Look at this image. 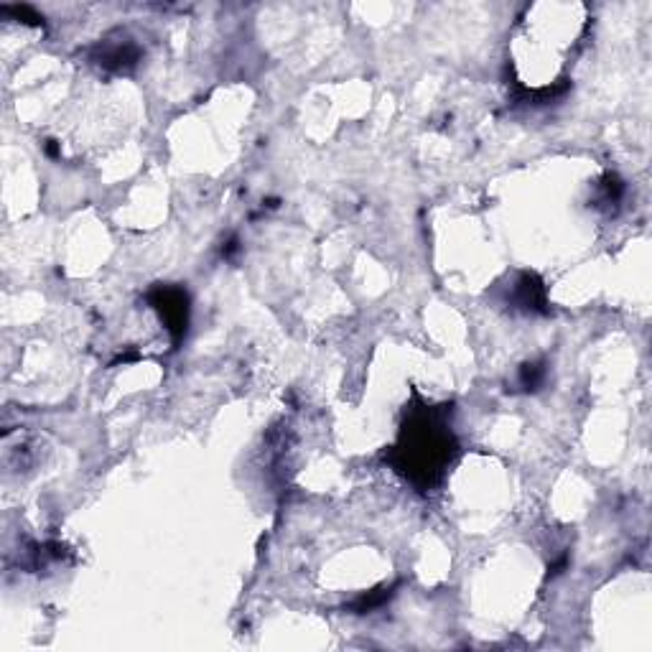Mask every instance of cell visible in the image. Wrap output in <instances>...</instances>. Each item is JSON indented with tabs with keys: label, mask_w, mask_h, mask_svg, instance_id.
I'll list each match as a JSON object with an SVG mask.
<instances>
[{
	"label": "cell",
	"mask_w": 652,
	"mask_h": 652,
	"mask_svg": "<svg viewBox=\"0 0 652 652\" xmlns=\"http://www.w3.org/2000/svg\"><path fill=\"white\" fill-rule=\"evenodd\" d=\"M540 375H543V370H540L538 365H525V370H523L525 388H530V385H533V390H535V385L540 383Z\"/></svg>",
	"instance_id": "cell-3"
},
{
	"label": "cell",
	"mask_w": 652,
	"mask_h": 652,
	"mask_svg": "<svg viewBox=\"0 0 652 652\" xmlns=\"http://www.w3.org/2000/svg\"><path fill=\"white\" fill-rule=\"evenodd\" d=\"M398 449V472L416 482L418 487H431L439 482L444 469L449 467L456 454V441L446 428L444 418L436 411L413 416L405 423Z\"/></svg>",
	"instance_id": "cell-1"
},
{
	"label": "cell",
	"mask_w": 652,
	"mask_h": 652,
	"mask_svg": "<svg viewBox=\"0 0 652 652\" xmlns=\"http://www.w3.org/2000/svg\"><path fill=\"white\" fill-rule=\"evenodd\" d=\"M153 304L161 311V316L169 324V332L174 339H181L186 334V321H189V304H186V293L181 288H158L153 293Z\"/></svg>",
	"instance_id": "cell-2"
}]
</instances>
